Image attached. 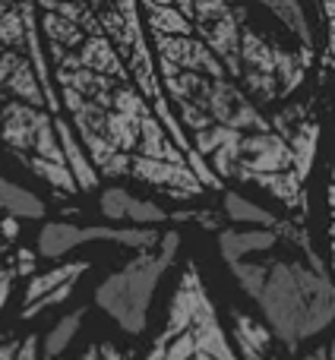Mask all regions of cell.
Returning <instances> with one entry per match:
<instances>
[{"instance_id":"obj_1","label":"cell","mask_w":335,"mask_h":360,"mask_svg":"<svg viewBox=\"0 0 335 360\" xmlns=\"http://www.w3.org/2000/svg\"><path fill=\"white\" fill-rule=\"evenodd\" d=\"M253 300L266 316V329L288 348L326 332L335 313L329 272L301 259L269 262L266 278Z\"/></svg>"},{"instance_id":"obj_2","label":"cell","mask_w":335,"mask_h":360,"mask_svg":"<svg viewBox=\"0 0 335 360\" xmlns=\"http://www.w3.org/2000/svg\"><path fill=\"white\" fill-rule=\"evenodd\" d=\"M177 250H180V234L177 231H165L158 237L156 250H143L137 259H130L120 272H111L95 288V304L120 326V332L139 335L146 329L156 285L171 269Z\"/></svg>"},{"instance_id":"obj_3","label":"cell","mask_w":335,"mask_h":360,"mask_svg":"<svg viewBox=\"0 0 335 360\" xmlns=\"http://www.w3.org/2000/svg\"><path fill=\"white\" fill-rule=\"evenodd\" d=\"M162 231L152 224H133V228H108V224H73V221H48L38 234V256L42 259H61L70 250L82 247V243H120L130 250H156Z\"/></svg>"},{"instance_id":"obj_4","label":"cell","mask_w":335,"mask_h":360,"mask_svg":"<svg viewBox=\"0 0 335 360\" xmlns=\"http://www.w3.org/2000/svg\"><path fill=\"white\" fill-rule=\"evenodd\" d=\"M130 177L143 180V184L156 186V190H162L174 199L199 196L206 190L199 184V177L190 171V165H171V162H158V158H146V155H130Z\"/></svg>"},{"instance_id":"obj_5","label":"cell","mask_w":335,"mask_h":360,"mask_svg":"<svg viewBox=\"0 0 335 360\" xmlns=\"http://www.w3.org/2000/svg\"><path fill=\"white\" fill-rule=\"evenodd\" d=\"M101 205V215L111 218V221H133V224H152V228H158V224L171 221V212H165L158 202H149V199H137L130 190H124V186H108L105 193H101L99 199Z\"/></svg>"},{"instance_id":"obj_6","label":"cell","mask_w":335,"mask_h":360,"mask_svg":"<svg viewBox=\"0 0 335 360\" xmlns=\"http://www.w3.org/2000/svg\"><path fill=\"white\" fill-rule=\"evenodd\" d=\"M190 332H193V342H196V351H203V354H209L215 360H241L234 354V348H231V338L225 335L222 323H218L215 304H212V297L206 291L196 304V313H193Z\"/></svg>"},{"instance_id":"obj_7","label":"cell","mask_w":335,"mask_h":360,"mask_svg":"<svg viewBox=\"0 0 335 360\" xmlns=\"http://www.w3.org/2000/svg\"><path fill=\"white\" fill-rule=\"evenodd\" d=\"M203 291L206 288H203V278H199V269L190 262L187 272L180 275V285H177V291H174L171 304H168V323H165V332L158 335L162 342H171L174 335L190 329L193 313H196V304H199V297H203Z\"/></svg>"},{"instance_id":"obj_8","label":"cell","mask_w":335,"mask_h":360,"mask_svg":"<svg viewBox=\"0 0 335 360\" xmlns=\"http://www.w3.org/2000/svg\"><path fill=\"white\" fill-rule=\"evenodd\" d=\"M279 243V234L275 228H225L218 231V253L228 262H241L253 253H266Z\"/></svg>"},{"instance_id":"obj_9","label":"cell","mask_w":335,"mask_h":360,"mask_svg":"<svg viewBox=\"0 0 335 360\" xmlns=\"http://www.w3.org/2000/svg\"><path fill=\"white\" fill-rule=\"evenodd\" d=\"M54 130H57V143H61V152H63V162H67V168H70V174H73L76 186H80V190H86V193L95 190L101 177H99V171L92 168L86 149L80 146L73 127L67 124V117H63V114H57V117H54Z\"/></svg>"},{"instance_id":"obj_10","label":"cell","mask_w":335,"mask_h":360,"mask_svg":"<svg viewBox=\"0 0 335 360\" xmlns=\"http://www.w3.org/2000/svg\"><path fill=\"white\" fill-rule=\"evenodd\" d=\"M244 184H256L260 190H269L282 205L298 209L301 221H304V215H307V190H304V180L294 174L291 168L288 171H272V174H250Z\"/></svg>"},{"instance_id":"obj_11","label":"cell","mask_w":335,"mask_h":360,"mask_svg":"<svg viewBox=\"0 0 335 360\" xmlns=\"http://www.w3.org/2000/svg\"><path fill=\"white\" fill-rule=\"evenodd\" d=\"M89 269L86 259H73V262H61V266L48 269V272H38V275H29V281H25V294H23V304H32V300H38L42 294L54 291V288L67 285V281H76L82 272Z\"/></svg>"},{"instance_id":"obj_12","label":"cell","mask_w":335,"mask_h":360,"mask_svg":"<svg viewBox=\"0 0 335 360\" xmlns=\"http://www.w3.org/2000/svg\"><path fill=\"white\" fill-rule=\"evenodd\" d=\"M260 4L298 38L301 48H317V44H313V29H310V22H307V13H304V6H301V0H260Z\"/></svg>"},{"instance_id":"obj_13","label":"cell","mask_w":335,"mask_h":360,"mask_svg":"<svg viewBox=\"0 0 335 360\" xmlns=\"http://www.w3.org/2000/svg\"><path fill=\"white\" fill-rule=\"evenodd\" d=\"M0 212H6L13 218H42L44 202L35 193L25 190V186L13 184V180H6L0 174Z\"/></svg>"},{"instance_id":"obj_14","label":"cell","mask_w":335,"mask_h":360,"mask_svg":"<svg viewBox=\"0 0 335 360\" xmlns=\"http://www.w3.org/2000/svg\"><path fill=\"white\" fill-rule=\"evenodd\" d=\"M222 209H225V215H228L231 221L250 224V228H275V224H279V218H275L272 212H266L263 205L250 202V199L241 196V193H225Z\"/></svg>"},{"instance_id":"obj_15","label":"cell","mask_w":335,"mask_h":360,"mask_svg":"<svg viewBox=\"0 0 335 360\" xmlns=\"http://www.w3.org/2000/svg\"><path fill=\"white\" fill-rule=\"evenodd\" d=\"M82 319H86V310H73V313H67V316H61V323H57L54 329L44 335V342H42V357H44V360H57V357H61L63 351L70 348V342L80 335Z\"/></svg>"},{"instance_id":"obj_16","label":"cell","mask_w":335,"mask_h":360,"mask_svg":"<svg viewBox=\"0 0 335 360\" xmlns=\"http://www.w3.org/2000/svg\"><path fill=\"white\" fill-rule=\"evenodd\" d=\"M19 162H23L35 177H42L51 190H57V193H80V186H76L73 174H70L67 162H48V158H38V155H23Z\"/></svg>"},{"instance_id":"obj_17","label":"cell","mask_w":335,"mask_h":360,"mask_svg":"<svg viewBox=\"0 0 335 360\" xmlns=\"http://www.w3.org/2000/svg\"><path fill=\"white\" fill-rule=\"evenodd\" d=\"M234 342H244V345H250V348L266 354L269 342H272V332H269L260 319L250 316V313H234Z\"/></svg>"},{"instance_id":"obj_18","label":"cell","mask_w":335,"mask_h":360,"mask_svg":"<svg viewBox=\"0 0 335 360\" xmlns=\"http://www.w3.org/2000/svg\"><path fill=\"white\" fill-rule=\"evenodd\" d=\"M266 269H269V262H231V272H234V278L241 281V288H244V294L247 297H253L256 291H260V285H263V278H266Z\"/></svg>"},{"instance_id":"obj_19","label":"cell","mask_w":335,"mask_h":360,"mask_svg":"<svg viewBox=\"0 0 335 360\" xmlns=\"http://www.w3.org/2000/svg\"><path fill=\"white\" fill-rule=\"evenodd\" d=\"M73 288H76V281H67V285H61V288H54V291L42 294V297L32 300V304H23V313H19V316H23V319H35V316H42L44 310H51V307H61L63 300L73 294Z\"/></svg>"},{"instance_id":"obj_20","label":"cell","mask_w":335,"mask_h":360,"mask_svg":"<svg viewBox=\"0 0 335 360\" xmlns=\"http://www.w3.org/2000/svg\"><path fill=\"white\" fill-rule=\"evenodd\" d=\"M323 10V25H326V57H323V73L332 67V48H335V0H320Z\"/></svg>"},{"instance_id":"obj_21","label":"cell","mask_w":335,"mask_h":360,"mask_svg":"<svg viewBox=\"0 0 335 360\" xmlns=\"http://www.w3.org/2000/svg\"><path fill=\"white\" fill-rule=\"evenodd\" d=\"M13 360H42V342H38L35 335L19 338V351Z\"/></svg>"},{"instance_id":"obj_22","label":"cell","mask_w":335,"mask_h":360,"mask_svg":"<svg viewBox=\"0 0 335 360\" xmlns=\"http://www.w3.org/2000/svg\"><path fill=\"white\" fill-rule=\"evenodd\" d=\"M35 266H38V256H35V250H19V253H16V266H13V272H16V278H19V275H32V272H35Z\"/></svg>"},{"instance_id":"obj_23","label":"cell","mask_w":335,"mask_h":360,"mask_svg":"<svg viewBox=\"0 0 335 360\" xmlns=\"http://www.w3.org/2000/svg\"><path fill=\"white\" fill-rule=\"evenodd\" d=\"M13 281H16V272H13V266H4V269H0V310H4L6 300H10Z\"/></svg>"},{"instance_id":"obj_24","label":"cell","mask_w":335,"mask_h":360,"mask_svg":"<svg viewBox=\"0 0 335 360\" xmlns=\"http://www.w3.org/2000/svg\"><path fill=\"white\" fill-rule=\"evenodd\" d=\"M0 234H4V237H16L19 234V218L6 215L4 221H0Z\"/></svg>"},{"instance_id":"obj_25","label":"cell","mask_w":335,"mask_h":360,"mask_svg":"<svg viewBox=\"0 0 335 360\" xmlns=\"http://www.w3.org/2000/svg\"><path fill=\"white\" fill-rule=\"evenodd\" d=\"M16 351H19V338L4 342V345H0V360H13V357H16Z\"/></svg>"},{"instance_id":"obj_26","label":"cell","mask_w":335,"mask_h":360,"mask_svg":"<svg viewBox=\"0 0 335 360\" xmlns=\"http://www.w3.org/2000/svg\"><path fill=\"white\" fill-rule=\"evenodd\" d=\"M237 351H241L244 360H266V354H263V351L250 348V345H244V342H237Z\"/></svg>"},{"instance_id":"obj_27","label":"cell","mask_w":335,"mask_h":360,"mask_svg":"<svg viewBox=\"0 0 335 360\" xmlns=\"http://www.w3.org/2000/svg\"><path fill=\"white\" fill-rule=\"evenodd\" d=\"M304 360H332V345H323V348H317L313 354H307Z\"/></svg>"},{"instance_id":"obj_28","label":"cell","mask_w":335,"mask_h":360,"mask_svg":"<svg viewBox=\"0 0 335 360\" xmlns=\"http://www.w3.org/2000/svg\"><path fill=\"white\" fill-rule=\"evenodd\" d=\"M76 360H101V357H99V345H89V348L82 351V354L76 357Z\"/></svg>"},{"instance_id":"obj_29","label":"cell","mask_w":335,"mask_h":360,"mask_svg":"<svg viewBox=\"0 0 335 360\" xmlns=\"http://www.w3.org/2000/svg\"><path fill=\"white\" fill-rule=\"evenodd\" d=\"M193 360H215V357H209V354H203V351H196V354H193Z\"/></svg>"},{"instance_id":"obj_30","label":"cell","mask_w":335,"mask_h":360,"mask_svg":"<svg viewBox=\"0 0 335 360\" xmlns=\"http://www.w3.org/2000/svg\"><path fill=\"white\" fill-rule=\"evenodd\" d=\"M0 250H4V240H0Z\"/></svg>"}]
</instances>
